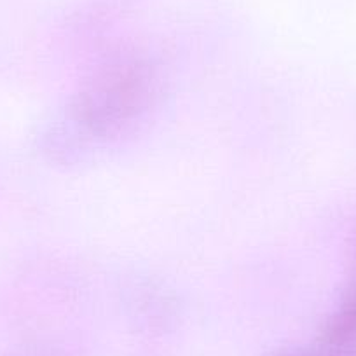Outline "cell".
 Returning a JSON list of instances; mask_svg holds the SVG:
<instances>
[{
	"label": "cell",
	"mask_w": 356,
	"mask_h": 356,
	"mask_svg": "<svg viewBox=\"0 0 356 356\" xmlns=\"http://www.w3.org/2000/svg\"><path fill=\"white\" fill-rule=\"evenodd\" d=\"M142 82L138 75H121L111 84L102 86L86 107L88 119L93 124H107L124 119L142 97Z\"/></svg>",
	"instance_id": "1"
},
{
	"label": "cell",
	"mask_w": 356,
	"mask_h": 356,
	"mask_svg": "<svg viewBox=\"0 0 356 356\" xmlns=\"http://www.w3.org/2000/svg\"><path fill=\"white\" fill-rule=\"evenodd\" d=\"M356 339V289L346 297L327 328V341L330 344H344Z\"/></svg>",
	"instance_id": "2"
}]
</instances>
